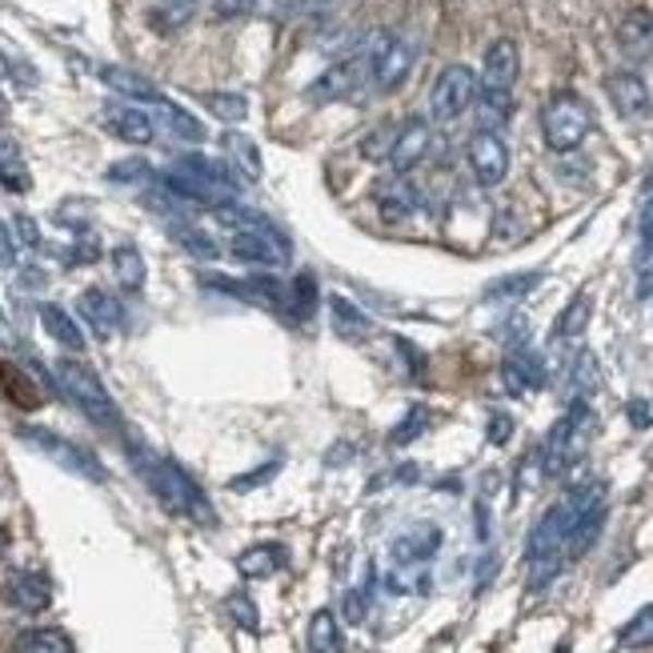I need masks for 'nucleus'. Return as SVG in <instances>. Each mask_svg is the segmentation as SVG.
I'll list each match as a JSON object with an SVG mask.
<instances>
[{"mask_svg": "<svg viewBox=\"0 0 653 653\" xmlns=\"http://www.w3.org/2000/svg\"><path fill=\"white\" fill-rule=\"evenodd\" d=\"M285 566V549L273 542H261V545H249L245 554L237 557V569H241V578L249 581H265L273 578L277 569Z\"/></svg>", "mask_w": 653, "mask_h": 653, "instance_id": "obj_27", "label": "nucleus"}, {"mask_svg": "<svg viewBox=\"0 0 653 653\" xmlns=\"http://www.w3.org/2000/svg\"><path fill=\"white\" fill-rule=\"evenodd\" d=\"M590 406H585V397H578L569 413L557 421L549 437L542 445V473L545 477H561L569 465H573V457L581 454V445H585V433H590Z\"/></svg>", "mask_w": 653, "mask_h": 653, "instance_id": "obj_6", "label": "nucleus"}, {"mask_svg": "<svg viewBox=\"0 0 653 653\" xmlns=\"http://www.w3.org/2000/svg\"><path fill=\"white\" fill-rule=\"evenodd\" d=\"M305 650L309 653H341L346 650V641H341V621H337L334 609H317V614L309 617Z\"/></svg>", "mask_w": 653, "mask_h": 653, "instance_id": "obj_26", "label": "nucleus"}, {"mask_svg": "<svg viewBox=\"0 0 653 653\" xmlns=\"http://www.w3.org/2000/svg\"><path fill=\"white\" fill-rule=\"evenodd\" d=\"M590 129H593V112L590 105H585V97L561 88V93H554V97L545 100L542 136L554 153H573V148H581V141L590 136Z\"/></svg>", "mask_w": 653, "mask_h": 653, "instance_id": "obj_5", "label": "nucleus"}, {"mask_svg": "<svg viewBox=\"0 0 653 653\" xmlns=\"http://www.w3.org/2000/svg\"><path fill=\"white\" fill-rule=\"evenodd\" d=\"M430 430V409L425 406H413L406 413V421L401 425H394V433H389V442L394 445H409V442H418L421 433Z\"/></svg>", "mask_w": 653, "mask_h": 653, "instance_id": "obj_38", "label": "nucleus"}, {"mask_svg": "<svg viewBox=\"0 0 653 653\" xmlns=\"http://www.w3.org/2000/svg\"><path fill=\"white\" fill-rule=\"evenodd\" d=\"M112 277L121 285L124 293H141L145 289V277H148V265L141 257V249L136 245H117L112 249Z\"/></svg>", "mask_w": 653, "mask_h": 653, "instance_id": "obj_29", "label": "nucleus"}, {"mask_svg": "<svg viewBox=\"0 0 653 653\" xmlns=\"http://www.w3.org/2000/svg\"><path fill=\"white\" fill-rule=\"evenodd\" d=\"M590 317H593V297H590V293H578V297H573V301L566 305V313L557 317L554 337H557V341H573V337L585 334V325H590Z\"/></svg>", "mask_w": 653, "mask_h": 653, "instance_id": "obj_31", "label": "nucleus"}, {"mask_svg": "<svg viewBox=\"0 0 653 653\" xmlns=\"http://www.w3.org/2000/svg\"><path fill=\"white\" fill-rule=\"evenodd\" d=\"M225 609H229V617H233L241 629H249V633H257V629H261V614H257V605H253V597H249V593H229Z\"/></svg>", "mask_w": 653, "mask_h": 653, "instance_id": "obj_41", "label": "nucleus"}, {"mask_svg": "<svg viewBox=\"0 0 653 653\" xmlns=\"http://www.w3.org/2000/svg\"><path fill=\"white\" fill-rule=\"evenodd\" d=\"M100 124L117 141H124V145H153L157 141V121L141 105H109V109L100 112Z\"/></svg>", "mask_w": 653, "mask_h": 653, "instance_id": "obj_15", "label": "nucleus"}, {"mask_svg": "<svg viewBox=\"0 0 653 653\" xmlns=\"http://www.w3.org/2000/svg\"><path fill=\"white\" fill-rule=\"evenodd\" d=\"M0 117H4V97H0Z\"/></svg>", "mask_w": 653, "mask_h": 653, "instance_id": "obj_56", "label": "nucleus"}, {"mask_svg": "<svg viewBox=\"0 0 653 653\" xmlns=\"http://www.w3.org/2000/svg\"><path fill=\"white\" fill-rule=\"evenodd\" d=\"M465 157H469V169H473V177H477L481 189H497L501 181H506L509 145H506V136L501 133H494V129H477V133L469 136Z\"/></svg>", "mask_w": 653, "mask_h": 653, "instance_id": "obj_9", "label": "nucleus"}, {"mask_svg": "<svg viewBox=\"0 0 653 653\" xmlns=\"http://www.w3.org/2000/svg\"><path fill=\"white\" fill-rule=\"evenodd\" d=\"M285 16H325L334 9V0H277Z\"/></svg>", "mask_w": 653, "mask_h": 653, "instance_id": "obj_43", "label": "nucleus"}, {"mask_svg": "<svg viewBox=\"0 0 653 653\" xmlns=\"http://www.w3.org/2000/svg\"><path fill=\"white\" fill-rule=\"evenodd\" d=\"M397 349H401V358H406V361H409V365H413V377H421V370H425V358H421L418 349L409 346L406 337H397Z\"/></svg>", "mask_w": 653, "mask_h": 653, "instance_id": "obj_52", "label": "nucleus"}, {"mask_svg": "<svg viewBox=\"0 0 653 653\" xmlns=\"http://www.w3.org/2000/svg\"><path fill=\"white\" fill-rule=\"evenodd\" d=\"M129 457L136 461L141 477H145V485L153 489V494H157V501L169 509V513L197 521V525H217V513H213L205 489H201L197 481L189 477V473L177 465V461L148 454L145 445H129Z\"/></svg>", "mask_w": 653, "mask_h": 653, "instance_id": "obj_1", "label": "nucleus"}, {"mask_svg": "<svg viewBox=\"0 0 653 653\" xmlns=\"http://www.w3.org/2000/svg\"><path fill=\"white\" fill-rule=\"evenodd\" d=\"M0 81H9V61L0 57Z\"/></svg>", "mask_w": 653, "mask_h": 653, "instance_id": "obj_55", "label": "nucleus"}, {"mask_svg": "<svg viewBox=\"0 0 653 653\" xmlns=\"http://www.w3.org/2000/svg\"><path fill=\"white\" fill-rule=\"evenodd\" d=\"M518 73H521L518 40L497 37L494 45L485 49V61H481L477 93H489V97H513V85H518Z\"/></svg>", "mask_w": 653, "mask_h": 653, "instance_id": "obj_10", "label": "nucleus"}, {"mask_svg": "<svg viewBox=\"0 0 653 653\" xmlns=\"http://www.w3.org/2000/svg\"><path fill=\"white\" fill-rule=\"evenodd\" d=\"M205 109L225 124H237L249 117V97L245 93H205Z\"/></svg>", "mask_w": 653, "mask_h": 653, "instance_id": "obj_33", "label": "nucleus"}, {"mask_svg": "<svg viewBox=\"0 0 653 653\" xmlns=\"http://www.w3.org/2000/svg\"><path fill=\"white\" fill-rule=\"evenodd\" d=\"M537 285H542V273H513V277H501V281L489 285L485 301H518V297H525Z\"/></svg>", "mask_w": 653, "mask_h": 653, "instance_id": "obj_34", "label": "nucleus"}, {"mask_svg": "<svg viewBox=\"0 0 653 653\" xmlns=\"http://www.w3.org/2000/svg\"><path fill=\"white\" fill-rule=\"evenodd\" d=\"M197 9H201V0H157L153 13H148V21H153L157 33L173 37V33H181V28L197 16Z\"/></svg>", "mask_w": 653, "mask_h": 653, "instance_id": "obj_30", "label": "nucleus"}, {"mask_svg": "<svg viewBox=\"0 0 653 653\" xmlns=\"http://www.w3.org/2000/svg\"><path fill=\"white\" fill-rule=\"evenodd\" d=\"M617 40H621L626 57H633V61L653 57V16L645 13V9H633V13L617 25Z\"/></svg>", "mask_w": 653, "mask_h": 653, "instance_id": "obj_24", "label": "nucleus"}, {"mask_svg": "<svg viewBox=\"0 0 653 653\" xmlns=\"http://www.w3.org/2000/svg\"><path fill=\"white\" fill-rule=\"evenodd\" d=\"M13 233H16V241L25 249H40L45 241H40V225L28 217V213H16L13 217Z\"/></svg>", "mask_w": 653, "mask_h": 653, "instance_id": "obj_46", "label": "nucleus"}, {"mask_svg": "<svg viewBox=\"0 0 653 653\" xmlns=\"http://www.w3.org/2000/svg\"><path fill=\"white\" fill-rule=\"evenodd\" d=\"M173 237L189 249V253H193V257H201V261H213L217 253H221V249H217V241H213L209 233H201L197 225H189V221L173 225Z\"/></svg>", "mask_w": 653, "mask_h": 653, "instance_id": "obj_37", "label": "nucleus"}, {"mask_svg": "<svg viewBox=\"0 0 653 653\" xmlns=\"http://www.w3.org/2000/svg\"><path fill=\"white\" fill-rule=\"evenodd\" d=\"M509 433H513V421L506 418V413H494V421H489V442L494 445H506Z\"/></svg>", "mask_w": 653, "mask_h": 653, "instance_id": "obj_51", "label": "nucleus"}, {"mask_svg": "<svg viewBox=\"0 0 653 653\" xmlns=\"http://www.w3.org/2000/svg\"><path fill=\"white\" fill-rule=\"evenodd\" d=\"M100 81H105L112 93L136 100V105H153V100L160 97V88L153 85L148 76L133 73V69H121V64H105V69H100Z\"/></svg>", "mask_w": 653, "mask_h": 653, "instance_id": "obj_23", "label": "nucleus"}, {"mask_svg": "<svg viewBox=\"0 0 653 653\" xmlns=\"http://www.w3.org/2000/svg\"><path fill=\"white\" fill-rule=\"evenodd\" d=\"M9 602H13L21 614H45L52 605L49 578H40V573H13V581H9Z\"/></svg>", "mask_w": 653, "mask_h": 653, "instance_id": "obj_21", "label": "nucleus"}, {"mask_svg": "<svg viewBox=\"0 0 653 653\" xmlns=\"http://www.w3.org/2000/svg\"><path fill=\"white\" fill-rule=\"evenodd\" d=\"M21 437H25L33 449H40V454L49 457V461H57L61 469L76 473V477L105 481V465H100L97 457L88 454V449H81V445H73L69 437H61V433L37 430V425H21Z\"/></svg>", "mask_w": 653, "mask_h": 653, "instance_id": "obj_8", "label": "nucleus"}, {"mask_svg": "<svg viewBox=\"0 0 653 653\" xmlns=\"http://www.w3.org/2000/svg\"><path fill=\"white\" fill-rule=\"evenodd\" d=\"M477 537H481V542L489 537V509H485V506H477Z\"/></svg>", "mask_w": 653, "mask_h": 653, "instance_id": "obj_54", "label": "nucleus"}, {"mask_svg": "<svg viewBox=\"0 0 653 653\" xmlns=\"http://www.w3.org/2000/svg\"><path fill=\"white\" fill-rule=\"evenodd\" d=\"M148 112H153V121H157L165 133H173L177 141H189V145H201V141H205V124H201L189 109H181L177 100L165 97V93L148 105Z\"/></svg>", "mask_w": 653, "mask_h": 653, "instance_id": "obj_18", "label": "nucleus"}, {"mask_svg": "<svg viewBox=\"0 0 653 653\" xmlns=\"http://www.w3.org/2000/svg\"><path fill=\"white\" fill-rule=\"evenodd\" d=\"M617 638H621L626 650H645V645H653V605H645V609H638V614L629 617Z\"/></svg>", "mask_w": 653, "mask_h": 653, "instance_id": "obj_36", "label": "nucleus"}, {"mask_svg": "<svg viewBox=\"0 0 653 653\" xmlns=\"http://www.w3.org/2000/svg\"><path fill=\"white\" fill-rule=\"evenodd\" d=\"M112 185H141V181H157V173L148 169V160H117L109 169Z\"/></svg>", "mask_w": 653, "mask_h": 653, "instance_id": "obj_40", "label": "nucleus"}, {"mask_svg": "<svg viewBox=\"0 0 653 653\" xmlns=\"http://www.w3.org/2000/svg\"><path fill=\"white\" fill-rule=\"evenodd\" d=\"M341 609H346V621L361 626V621H365V609H370V597H365L361 590H349L346 602H341Z\"/></svg>", "mask_w": 653, "mask_h": 653, "instance_id": "obj_48", "label": "nucleus"}, {"mask_svg": "<svg viewBox=\"0 0 653 653\" xmlns=\"http://www.w3.org/2000/svg\"><path fill=\"white\" fill-rule=\"evenodd\" d=\"M477 100V73L469 64H445L430 88V117L437 124L461 121Z\"/></svg>", "mask_w": 653, "mask_h": 653, "instance_id": "obj_7", "label": "nucleus"}, {"mask_svg": "<svg viewBox=\"0 0 653 653\" xmlns=\"http://www.w3.org/2000/svg\"><path fill=\"white\" fill-rule=\"evenodd\" d=\"M16 265V237L13 229L0 221V269H13Z\"/></svg>", "mask_w": 653, "mask_h": 653, "instance_id": "obj_49", "label": "nucleus"}, {"mask_svg": "<svg viewBox=\"0 0 653 653\" xmlns=\"http://www.w3.org/2000/svg\"><path fill=\"white\" fill-rule=\"evenodd\" d=\"M277 469H281V461H269V465L253 469V473H241V477L229 481V489L233 494H245V489H257V485H265L269 477H277Z\"/></svg>", "mask_w": 653, "mask_h": 653, "instance_id": "obj_44", "label": "nucleus"}, {"mask_svg": "<svg viewBox=\"0 0 653 653\" xmlns=\"http://www.w3.org/2000/svg\"><path fill=\"white\" fill-rule=\"evenodd\" d=\"M641 261H645V265L653 261V201L645 205V213H641Z\"/></svg>", "mask_w": 653, "mask_h": 653, "instance_id": "obj_50", "label": "nucleus"}, {"mask_svg": "<svg viewBox=\"0 0 653 653\" xmlns=\"http://www.w3.org/2000/svg\"><path fill=\"white\" fill-rule=\"evenodd\" d=\"M229 253H233L237 261H245V265L281 269L285 261L293 257V245H289V237H285L277 225H269V229H257V233H233Z\"/></svg>", "mask_w": 653, "mask_h": 653, "instance_id": "obj_11", "label": "nucleus"}, {"mask_svg": "<svg viewBox=\"0 0 653 653\" xmlns=\"http://www.w3.org/2000/svg\"><path fill=\"white\" fill-rule=\"evenodd\" d=\"M361 81H370V64L353 52V57H346L341 64L325 69V73L305 88V97L313 100V105H334V100H341V97H353Z\"/></svg>", "mask_w": 653, "mask_h": 653, "instance_id": "obj_12", "label": "nucleus"}, {"mask_svg": "<svg viewBox=\"0 0 653 653\" xmlns=\"http://www.w3.org/2000/svg\"><path fill=\"white\" fill-rule=\"evenodd\" d=\"M566 561H578L593 549V542L602 537L605 525V485L602 481H585L573 485L566 497Z\"/></svg>", "mask_w": 653, "mask_h": 653, "instance_id": "obj_2", "label": "nucleus"}, {"mask_svg": "<svg viewBox=\"0 0 653 653\" xmlns=\"http://www.w3.org/2000/svg\"><path fill=\"white\" fill-rule=\"evenodd\" d=\"M605 93H609V105L617 109V117L626 121H645L653 112V97L650 85L641 81V73H609L605 76Z\"/></svg>", "mask_w": 653, "mask_h": 653, "instance_id": "obj_13", "label": "nucleus"}, {"mask_svg": "<svg viewBox=\"0 0 653 653\" xmlns=\"http://www.w3.org/2000/svg\"><path fill=\"white\" fill-rule=\"evenodd\" d=\"M418 205H421L418 189L409 185L406 177H394V181H385L377 189V209H382L385 221H401L409 213H418Z\"/></svg>", "mask_w": 653, "mask_h": 653, "instance_id": "obj_25", "label": "nucleus"}, {"mask_svg": "<svg viewBox=\"0 0 653 653\" xmlns=\"http://www.w3.org/2000/svg\"><path fill=\"white\" fill-rule=\"evenodd\" d=\"M57 389H61V394L69 397L93 425H100V430H117L121 413H117V406H112L109 389L100 385V377L88 370L85 361H73V358L57 361Z\"/></svg>", "mask_w": 653, "mask_h": 653, "instance_id": "obj_3", "label": "nucleus"}, {"mask_svg": "<svg viewBox=\"0 0 653 653\" xmlns=\"http://www.w3.org/2000/svg\"><path fill=\"white\" fill-rule=\"evenodd\" d=\"M329 325L334 334L349 346H361L373 334V321L365 317V309H358L349 297H329Z\"/></svg>", "mask_w": 653, "mask_h": 653, "instance_id": "obj_20", "label": "nucleus"}, {"mask_svg": "<svg viewBox=\"0 0 653 653\" xmlns=\"http://www.w3.org/2000/svg\"><path fill=\"white\" fill-rule=\"evenodd\" d=\"M629 421H633V425H638V430H645V425H650V406H645V401H629Z\"/></svg>", "mask_w": 653, "mask_h": 653, "instance_id": "obj_53", "label": "nucleus"}, {"mask_svg": "<svg viewBox=\"0 0 653 653\" xmlns=\"http://www.w3.org/2000/svg\"><path fill=\"white\" fill-rule=\"evenodd\" d=\"M394 141H397V124H377V129L365 133V141H361V157L365 160H389Z\"/></svg>", "mask_w": 653, "mask_h": 653, "instance_id": "obj_39", "label": "nucleus"}, {"mask_svg": "<svg viewBox=\"0 0 653 653\" xmlns=\"http://www.w3.org/2000/svg\"><path fill=\"white\" fill-rule=\"evenodd\" d=\"M37 313H40V325H45V334H49L57 346L73 349V353H81V349H85V329H81V321H76L69 309L45 301Z\"/></svg>", "mask_w": 653, "mask_h": 653, "instance_id": "obj_22", "label": "nucleus"}, {"mask_svg": "<svg viewBox=\"0 0 653 653\" xmlns=\"http://www.w3.org/2000/svg\"><path fill=\"white\" fill-rule=\"evenodd\" d=\"M289 309H293L297 321H313V313H317V277L313 273H297L293 277Z\"/></svg>", "mask_w": 653, "mask_h": 653, "instance_id": "obj_32", "label": "nucleus"}, {"mask_svg": "<svg viewBox=\"0 0 653 653\" xmlns=\"http://www.w3.org/2000/svg\"><path fill=\"white\" fill-rule=\"evenodd\" d=\"M257 0H213V16L217 21H237V16H245Z\"/></svg>", "mask_w": 653, "mask_h": 653, "instance_id": "obj_47", "label": "nucleus"}, {"mask_svg": "<svg viewBox=\"0 0 653 653\" xmlns=\"http://www.w3.org/2000/svg\"><path fill=\"white\" fill-rule=\"evenodd\" d=\"M76 309H81V317L97 329V337H112L124 325L121 301L112 293H105V289H85V293L76 297Z\"/></svg>", "mask_w": 653, "mask_h": 653, "instance_id": "obj_17", "label": "nucleus"}, {"mask_svg": "<svg viewBox=\"0 0 653 653\" xmlns=\"http://www.w3.org/2000/svg\"><path fill=\"white\" fill-rule=\"evenodd\" d=\"M225 148L233 153L241 165L249 169V177H261V153H257V145L249 141V136H241V133H225Z\"/></svg>", "mask_w": 653, "mask_h": 653, "instance_id": "obj_42", "label": "nucleus"}, {"mask_svg": "<svg viewBox=\"0 0 653 653\" xmlns=\"http://www.w3.org/2000/svg\"><path fill=\"white\" fill-rule=\"evenodd\" d=\"M0 185L9 193H28L33 189V177H28V165L21 157V145H16L9 133H0Z\"/></svg>", "mask_w": 653, "mask_h": 653, "instance_id": "obj_28", "label": "nucleus"}, {"mask_svg": "<svg viewBox=\"0 0 653 653\" xmlns=\"http://www.w3.org/2000/svg\"><path fill=\"white\" fill-rule=\"evenodd\" d=\"M573 385H578V394L585 397L590 389H597V361L593 353H581L578 365H573Z\"/></svg>", "mask_w": 653, "mask_h": 653, "instance_id": "obj_45", "label": "nucleus"}, {"mask_svg": "<svg viewBox=\"0 0 653 653\" xmlns=\"http://www.w3.org/2000/svg\"><path fill=\"white\" fill-rule=\"evenodd\" d=\"M437 549H442V530L425 521V525H413V530L397 533L394 545H389V557H394L397 569H418L425 566Z\"/></svg>", "mask_w": 653, "mask_h": 653, "instance_id": "obj_16", "label": "nucleus"}, {"mask_svg": "<svg viewBox=\"0 0 653 653\" xmlns=\"http://www.w3.org/2000/svg\"><path fill=\"white\" fill-rule=\"evenodd\" d=\"M525 561H530L533 593H542L545 585L561 573V566H566V506H561V501H557L554 509H545V518L533 525Z\"/></svg>", "mask_w": 653, "mask_h": 653, "instance_id": "obj_4", "label": "nucleus"}, {"mask_svg": "<svg viewBox=\"0 0 653 653\" xmlns=\"http://www.w3.org/2000/svg\"><path fill=\"white\" fill-rule=\"evenodd\" d=\"M501 377H506L509 394H530V389H542L545 385V361L533 353V349L518 346L501 365Z\"/></svg>", "mask_w": 653, "mask_h": 653, "instance_id": "obj_19", "label": "nucleus"}, {"mask_svg": "<svg viewBox=\"0 0 653 653\" xmlns=\"http://www.w3.org/2000/svg\"><path fill=\"white\" fill-rule=\"evenodd\" d=\"M430 148H433V129H430V121H421V117H413V121L397 124V141H394V148H389V165H394V173H397V177L413 173L421 160L430 157Z\"/></svg>", "mask_w": 653, "mask_h": 653, "instance_id": "obj_14", "label": "nucleus"}, {"mask_svg": "<svg viewBox=\"0 0 653 653\" xmlns=\"http://www.w3.org/2000/svg\"><path fill=\"white\" fill-rule=\"evenodd\" d=\"M25 653H76L73 638L57 626H45V629H33L25 633Z\"/></svg>", "mask_w": 653, "mask_h": 653, "instance_id": "obj_35", "label": "nucleus"}]
</instances>
